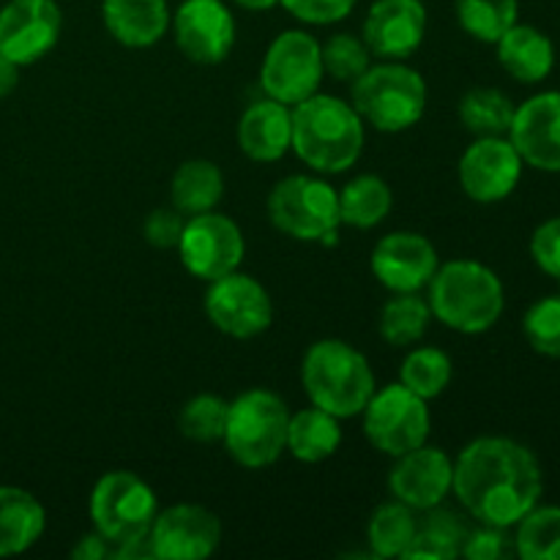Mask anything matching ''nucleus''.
<instances>
[{"label": "nucleus", "instance_id": "412c9836", "mask_svg": "<svg viewBox=\"0 0 560 560\" xmlns=\"http://www.w3.org/2000/svg\"><path fill=\"white\" fill-rule=\"evenodd\" d=\"M235 137L252 162H279L293 151V107L268 96L252 102L241 115Z\"/></svg>", "mask_w": 560, "mask_h": 560}, {"label": "nucleus", "instance_id": "aec40b11", "mask_svg": "<svg viewBox=\"0 0 560 560\" xmlns=\"http://www.w3.org/2000/svg\"><path fill=\"white\" fill-rule=\"evenodd\" d=\"M427 36L424 0H375L364 20V44L372 58L405 60Z\"/></svg>", "mask_w": 560, "mask_h": 560}, {"label": "nucleus", "instance_id": "1a4fd4ad", "mask_svg": "<svg viewBox=\"0 0 560 560\" xmlns=\"http://www.w3.org/2000/svg\"><path fill=\"white\" fill-rule=\"evenodd\" d=\"M361 416H364V438L375 452L386 457H402L430 441V405L399 381L375 388Z\"/></svg>", "mask_w": 560, "mask_h": 560}, {"label": "nucleus", "instance_id": "e433bc0d", "mask_svg": "<svg viewBox=\"0 0 560 560\" xmlns=\"http://www.w3.org/2000/svg\"><path fill=\"white\" fill-rule=\"evenodd\" d=\"M523 334L545 359H560V293L534 301L523 317Z\"/></svg>", "mask_w": 560, "mask_h": 560}, {"label": "nucleus", "instance_id": "bb28decb", "mask_svg": "<svg viewBox=\"0 0 560 560\" xmlns=\"http://www.w3.org/2000/svg\"><path fill=\"white\" fill-rule=\"evenodd\" d=\"M339 195V222L353 230H372L392 213L394 195L392 186L381 175H355L353 180L337 191Z\"/></svg>", "mask_w": 560, "mask_h": 560}, {"label": "nucleus", "instance_id": "20e7f679", "mask_svg": "<svg viewBox=\"0 0 560 560\" xmlns=\"http://www.w3.org/2000/svg\"><path fill=\"white\" fill-rule=\"evenodd\" d=\"M301 383L310 402L337 419L361 416L377 388L366 355L345 339L312 342L301 361Z\"/></svg>", "mask_w": 560, "mask_h": 560}, {"label": "nucleus", "instance_id": "5701e85b", "mask_svg": "<svg viewBox=\"0 0 560 560\" xmlns=\"http://www.w3.org/2000/svg\"><path fill=\"white\" fill-rule=\"evenodd\" d=\"M492 47L503 71L523 85H539L556 69V44L536 25L514 22Z\"/></svg>", "mask_w": 560, "mask_h": 560}, {"label": "nucleus", "instance_id": "4468645a", "mask_svg": "<svg viewBox=\"0 0 560 560\" xmlns=\"http://www.w3.org/2000/svg\"><path fill=\"white\" fill-rule=\"evenodd\" d=\"M148 539L156 560H202L222 545V523L200 503H175L156 512Z\"/></svg>", "mask_w": 560, "mask_h": 560}, {"label": "nucleus", "instance_id": "37998d69", "mask_svg": "<svg viewBox=\"0 0 560 560\" xmlns=\"http://www.w3.org/2000/svg\"><path fill=\"white\" fill-rule=\"evenodd\" d=\"M20 69L22 66H16L14 60L0 55V98H5L16 85H20Z\"/></svg>", "mask_w": 560, "mask_h": 560}, {"label": "nucleus", "instance_id": "f257e3e1", "mask_svg": "<svg viewBox=\"0 0 560 560\" xmlns=\"http://www.w3.org/2000/svg\"><path fill=\"white\" fill-rule=\"evenodd\" d=\"M452 492L476 523L512 530L541 503L545 474L525 443L485 435L470 441L454 459Z\"/></svg>", "mask_w": 560, "mask_h": 560}, {"label": "nucleus", "instance_id": "c03bdc74", "mask_svg": "<svg viewBox=\"0 0 560 560\" xmlns=\"http://www.w3.org/2000/svg\"><path fill=\"white\" fill-rule=\"evenodd\" d=\"M238 9H246V11H271L277 9L279 0H233Z\"/></svg>", "mask_w": 560, "mask_h": 560}, {"label": "nucleus", "instance_id": "ddd939ff", "mask_svg": "<svg viewBox=\"0 0 560 560\" xmlns=\"http://www.w3.org/2000/svg\"><path fill=\"white\" fill-rule=\"evenodd\" d=\"M525 162L509 137H476L459 156V186L481 206L503 202L523 180Z\"/></svg>", "mask_w": 560, "mask_h": 560}, {"label": "nucleus", "instance_id": "4c0bfd02", "mask_svg": "<svg viewBox=\"0 0 560 560\" xmlns=\"http://www.w3.org/2000/svg\"><path fill=\"white\" fill-rule=\"evenodd\" d=\"M514 556V536L509 528L498 525H481L468 530V539L463 545V558L468 560H503Z\"/></svg>", "mask_w": 560, "mask_h": 560}, {"label": "nucleus", "instance_id": "f8f14e48", "mask_svg": "<svg viewBox=\"0 0 560 560\" xmlns=\"http://www.w3.org/2000/svg\"><path fill=\"white\" fill-rule=\"evenodd\" d=\"M206 315L228 337L255 339L271 328L273 301L255 277L233 271L208 282Z\"/></svg>", "mask_w": 560, "mask_h": 560}, {"label": "nucleus", "instance_id": "a19ab883", "mask_svg": "<svg viewBox=\"0 0 560 560\" xmlns=\"http://www.w3.org/2000/svg\"><path fill=\"white\" fill-rule=\"evenodd\" d=\"M186 217L173 206L153 208L145 217V224H142V235L151 246L156 249H178L180 233H184Z\"/></svg>", "mask_w": 560, "mask_h": 560}, {"label": "nucleus", "instance_id": "c756f323", "mask_svg": "<svg viewBox=\"0 0 560 560\" xmlns=\"http://www.w3.org/2000/svg\"><path fill=\"white\" fill-rule=\"evenodd\" d=\"M430 320V301L421 299L419 293H394L383 304L377 331H381L383 342L392 345V348H410V345L424 339Z\"/></svg>", "mask_w": 560, "mask_h": 560}, {"label": "nucleus", "instance_id": "f704fd0d", "mask_svg": "<svg viewBox=\"0 0 560 560\" xmlns=\"http://www.w3.org/2000/svg\"><path fill=\"white\" fill-rule=\"evenodd\" d=\"M230 402L219 394H197L180 408L178 430L186 441L219 443L228 427Z\"/></svg>", "mask_w": 560, "mask_h": 560}, {"label": "nucleus", "instance_id": "423d86ee", "mask_svg": "<svg viewBox=\"0 0 560 560\" xmlns=\"http://www.w3.org/2000/svg\"><path fill=\"white\" fill-rule=\"evenodd\" d=\"M290 410L279 394L249 388L230 402L222 443L241 468H268L288 446Z\"/></svg>", "mask_w": 560, "mask_h": 560}, {"label": "nucleus", "instance_id": "2f4dec72", "mask_svg": "<svg viewBox=\"0 0 560 560\" xmlns=\"http://www.w3.org/2000/svg\"><path fill=\"white\" fill-rule=\"evenodd\" d=\"M454 364L452 355L441 348H413L405 355L402 366H399V383L419 394L421 399H438L448 386H452Z\"/></svg>", "mask_w": 560, "mask_h": 560}, {"label": "nucleus", "instance_id": "7c9ffc66", "mask_svg": "<svg viewBox=\"0 0 560 560\" xmlns=\"http://www.w3.org/2000/svg\"><path fill=\"white\" fill-rule=\"evenodd\" d=\"M517 104L498 88H470L459 98V120L474 137H506Z\"/></svg>", "mask_w": 560, "mask_h": 560}, {"label": "nucleus", "instance_id": "4be33fe9", "mask_svg": "<svg viewBox=\"0 0 560 560\" xmlns=\"http://www.w3.org/2000/svg\"><path fill=\"white\" fill-rule=\"evenodd\" d=\"M102 20L109 36L129 49H148L170 31L167 0H102Z\"/></svg>", "mask_w": 560, "mask_h": 560}, {"label": "nucleus", "instance_id": "c85d7f7f", "mask_svg": "<svg viewBox=\"0 0 560 560\" xmlns=\"http://www.w3.org/2000/svg\"><path fill=\"white\" fill-rule=\"evenodd\" d=\"M419 512L402 501H386L372 512L366 523V545L375 558H402L419 528Z\"/></svg>", "mask_w": 560, "mask_h": 560}, {"label": "nucleus", "instance_id": "0eeeda50", "mask_svg": "<svg viewBox=\"0 0 560 560\" xmlns=\"http://www.w3.org/2000/svg\"><path fill=\"white\" fill-rule=\"evenodd\" d=\"M268 219L279 233L295 241L334 246L339 241V195L315 175H288L268 195Z\"/></svg>", "mask_w": 560, "mask_h": 560}, {"label": "nucleus", "instance_id": "a878e982", "mask_svg": "<svg viewBox=\"0 0 560 560\" xmlns=\"http://www.w3.org/2000/svg\"><path fill=\"white\" fill-rule=\"evenodd\" d=\"M224 197V175L211 159H189L170 178V206L184 217L217 211Z\"/></svg>", "mask_w": 560, "mask_h": 560}, {"label": "nucleus", "instance_id": "393cba45", "mask_svg": "<svg viewBox=\"0 0 560 560\" xmlns=\"http://www.w3.org/2000/svg\"><path fill=\"white\" fill-rule=\"evenodd\" d=\"M339 421L342 419L317 408V405H310V408L299 410V413H290L288 446H284V452H290L299 463L306 465L326 463L342 446V427H339Z\"/></svg>", "mask_w": 560, "mask_h": 560}, {"label": "nucleus", "instance_id": "ea45409f", "mask_svg": "<svg viewBox=\"0 0 560 560\" xmlns=\"http://www.w3.org/2000/svg\"><path fill=\"white\" fill-rule=\"evenodd\" d=\"M530 257L536 268L560 284V217L547 219L530 235Z\"/></svg>", "mask_w": 560, "mask_h": 560}, {"label": "nucleus", "instance_id": "7ed1b4c3", "mask_svg": "<svg viewBox=\"0 0 560 560\" xmlns=\"http://www.w3.org/2000/svg\"><path fill=\"white\" fill-rule=\"evenodd\" d=\"M427 290L432 317L468 337L495 328L506 310V288L501 277L490 266L468 257L438 266Z\"/></svg>", "mask_w": 560, "mask_h": 560}, {"label": "nucleus", "instance_id": "cd10ccee", "mask_svg": "<svg viewBox=\"0 0 560 560\" xmlns=\"http://www.w3.org/2000/svg\"><path fill=\"white\" fill-rule=\"evenodd\" d=\"M424 514L427 517L416 528L413 541L405 550L402 560H454L463 556V545L470 530L465 520L457 512L441 506Z\"/></svg>", "mask_w": 560, "mask_h": 560}, {"label": "nucleus", "instance_id": "58836bf2", "mask_svg": "<svg viewBox=\"0 0 560 560\" xmlns=\"http://www.w3.org/2000/svg\"><path fill=\"white\" fill-rule=\"evenodd\" d=\"M359 0H279L290 16L304 25H337L353 14Z\"/></svg>", "mask_w": 560, "mask_h": 560}, {"label": "nucleus", "instance_id": "9d476101", "mask_svg": "<svg viewBox=\"0 0 560 560\" xmlns=\"http://www.w3.org/2000/svg\"><path fill=\"white\" fill-rule=\"evenodd\" d=\"M323 82L320 42L306 31H284L268 44L260 66V85L268 98L295 107L315 96Z\"/></svg>", "mask_w": 560, "mask_h": 560}, {"label": "nucleus", "instance_id": "6ab92c4d", "mask_svg": "<svg viewBox=\"0 0 560 560\" xmlns=\"http://www.w3.org/2000/svg\"><path fill=\"white\" fill-rule=\"evenodd\" d=\"M509 140L523 156L525 167L560 173V91H541L514 109Z\"/></svg>", "mask_w": 560, "mask_h": 560}, {"label": "nucleus", "instance_id": "f3484780", "mask_svg": "<svg viewBox=\"0 0 560 560\" xmlns=\"http://www.w3.org/2000/svg\"><path fill=\"white\" fill-rule=\"evenodd\" d=\"M441 257L427 235L397 230L383 235L370 257V268L377 282L392 293H421L435 277Z\"/></svg>", "mask_w": 560, "mask_h": 560}, {"label": "nucleus", "instance_id": "f03ea898", "mask_svg": "<svg viewBox=\"0 0 560 560\" xmlns=\"http://www.w3.org/2000/svg\"><path fill=\"white\" fill-rule=\"evenodd\" d=\"M364 126L353 104L315 93L293 107V151L315 173H345L364 153Z\"/></svg>", "mask_w": 560, "mask_h": 560}, {"label": "nucleus", "instance_id": "a211bd4d", "mask_svg": "<svg viewBox=\"0 0 560 560\" xmlns=\"http://www.w3.org/2000/svg\"><path fill=\"white\" fill-rule=\"evenodd\" d=\"M394 459L397 463L388 474V490L397 501L413 512H430L446 503L454 487V459L443 448L424 443Z\"/></svg>", "mask_w": 560, "mask_h": 560}, {"label": "nucleus", "instance_id": "72a5a7b5", "mask_svg": "<svg viewBox=\"0 0 560 560\" xmlns=\"http://www.w3.org/2000/svg\"><path fill=\"white\" fill-rule=\"evenodd\" d=\"M459 27L481 44H495L520 22V0H454Z\"/></svg>", "mask_w": 560, "mask_h": 560}, {"label": "nucleus", "instance_id": "2eb2a0df", "mask_svg": "<svg viewBox=\"0 0 560 560\" xmlns=\"http://www.w3.org/2000/svg\"><path fill=\"white\" fill-rule=\"evenodd\" d=\"M180 52L200 66H217L235 47V16L224 0H184L170 22Z\"/></svg>", "mask_w": 560, "mask_h": 560}, {"label": "nucleus", "instance_id": "39448f33", "mask_svg": "<svg viewBox=\"0 0 560 560\" xmlns=\"http://www.w3.org/2000/svg\"><path fill=\"white\" fill-rule=\"evenodd\" d=\"M353 107L364 124L383 135L408 131L427 113V82L402 60L372 63L353 82Z\"/></svg>", "mask_w": 560, "mask_h": 560}, {"label": "nucleus", "instance_id": "79ce46f5", "mask_svg": "<svg viewBox=\"0 0 560 560\" xmlns=\"http://www.w3.org/2000/svg\"><path fill=\"white\" fill-rule=\"evenodd\" d=\"M71 558L74 560H104V558H113V545L104 539L102 534H85L77 539V545L71 547Z\"/></svg>", "mask_w": 560, "mask_h": 560}, {"label": "nucleus", "instance_id": "473e14b6", "mask_svg": "<svg viewBox=\"0 0 560 560\" xmlns=\"http://www.w3.org/2000/svg\"><path fill=\"white\" fill-rule=\"evenodd\" d=\"M514 556L560 560V506H534L514 525Z\"/></svg>", "mask_w": 560, "mask_h": 560}, {"label": "nucleus", "instance_id": "9b49d317", "mask_svg": "<svg viewBox=\"0 0 560 560\" xmlns=\"http://www.w3.org/2000/svg\"><path fill=\"white\" fill-rule=\"evenodd\" d=\"M246 255V241L235 219L224 213L206 211L186 217L178 241V257L191 277L213 282L219 277L238 271Z\"/></svg>", "mask_w": 560, "mask_h": 560}, {"label": "nucleus", "instance_id": "dca6fc26", "mask_svg": "<svg viewBox=\"0 0 560 560\" xmlns=\"http://www.w3.org/2000/svg\"><path fill=\"white\" fill-rule=\"evenodd\" d=\"M60 31L63 14L55 0H9L0 9V55L31 66L58 44Z\"/></svg>", "mask_w": 560, "mask_h": 560}, {"label": "nucleus", "instance_id": "c9c22d12", "mask_svg": "<svg viewBox=\"0 0 560 560\" xmlns=\"http://www.w3.org/2000/svg\"><path fill=\"white\" fill-rule=\"evenodd\" d=\"M323 74L337 82H350L353 85L361 74L372 66V52L364 38L353 33H334L320 44Z\"/></svg>", "mask_w": 560, "mask_h": 560}, {"label": "nucleus", "instance_id": "b1692460", "mask_svg": "<svg viewBox=\"0 0 560 560\" xmlns=\"http://www.w3.org/2000/svg\"><path fill=\"white\" fill-rule=\"evenodd\" d=\"M47 512L22 487H0V558L22 556L42 539Z\"/></svg>", "mask_w": 560, "mask_h": 560}, {"label": "nucleus", "instance_id": "6e6552de", "mask_svg": "<svg viewBox=\"0 0 560 560\" xmlns=\"http://www.w3.org/2000/svg\"><path fill=\"white\" fill-rule=\"evenodd\" d=\"M88 512H91L93 530L102 534L115 550L151 534L159 512L156 492L131 470H109L93 485Z\"/></svg>", "mask_w": 560, "mask_h": 560}]
</instances>
